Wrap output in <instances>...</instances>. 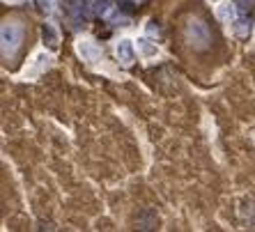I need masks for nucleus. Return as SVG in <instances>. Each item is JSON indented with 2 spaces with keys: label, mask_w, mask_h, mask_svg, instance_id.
<instances>
[{
  "label": "nucleus",
  "mask_w": 255,
  "mask_h": 232,
  "mask_svg": "<svg viewBox=\"0 0 255 232\" xmlns=\"http://www.w3.org/2000/svg\"><path fill=\"white\" fill-rule=\"evenodd\" d=\"M147 30L154 35V32H159V25H154V21H150V25H147Z\"/></svg>",
  "instance_id": "nucleus-14"
},
{
  "label": "nucleus",
  "mask_w": 255,
  "mask_h": 232,
  "mask_svg": "<svg viewBox=\"0 0 255 232\" xmlns=\"http://www.w3.org/2000/svg\"><path fill=\"white\" fill-rule=\"evenodd\" d=\"M234 14H237V12H234V5L232 2H228V0H223V2L216 7V16L223 23H234Z\"/></svg>",
  "instance_id": "nucleus-9"
},
{
  "label": "nucleus",
  "mask_w": 255,
  "mask_h": 232,
  "mask_svg": "<svg viewBox=\"0 0 255 232\" xmlns=\"http://www.w3.org/2000/svg\"><path fill=\"white\" fill-rule=\"evenodd\" d=\"M0 37H2V53H5V55L14 53L16 46L21 44V37H23L21 25H19V23H9L7 21L5 25H2V30H0Z\"/></svg>",
  "instance_id": "nucleus-2"
},
{
  "label": "nucleus",
  "mask_w": 255,
  "mask_h": 232,
  "mask_svg": "<svg viewBox=\"0 0 255 232\" xmlns=\"http://www.w3.org/2000/svg\"><path fill=\"white\" fill-rule=\"evenodd\" d=\"M186 39L193 48H205V46L209 44V28H207L203 21L191 19L186 25Z\"/></svg>",
  "instance_id": "nucleus-1"
},
{
  "label": "nucleus",
  "mask_w": 255,
  "mask_h": 232,
  "mask_svg": "<svg viewBox=\"0 0 255 232\" xmlns=\"http://www.w3.org/2000/svg\"><path fill=\"white\" fill-rule=\"evenodd\" d=\"M76 51H78V55H81L85 62H90V65H99V62L104 60V53H101V48H99L92 39L88 37H81L78 42H76Z\"/></svg>",
  "instance_id": "nucleus-3"
},
{
  "label": "nucleus",
  "mask_w": 255,
  "mask_h": 232,
  "mask_svg": "<svg viewBox=\"0 0 255 232\" xmlns=\"http://www.w3.org/2000/svg\"><path fill=\"white\" fill-rule=\"evenodd\" d=\"M67 9L71 14V19H74V25H85L88 16H90L88 0H67Z\"/></svg>",
  "instance_id": "nucleus-5"
},
{
  "label": "nucleus",
  "mask_w": 255,
  "mask_h": 232,
  "mask_svg": "<svg viewBox=\"0 0 255 232\" xmlns=\"http://www.w3.org/2000/svg\"><path fill=\"white\" fill-rule=\"evenodd\" d=\"M232 30H234V35H239V37H244L248 32V25H246V21L241 19V21H234L232 23Z\"/></svg>",
  "instance_id": "nucleus-12"
},
{
  "label": "nucleus",
  "mask_w": 255,
  "mask_h": 232,
  "mask_svg": "<svg viewBox=\"0 0 255 232\" xmlns=\"http://www.w3.org/2000/svg\"><path fill=\"white\" fill-rule=\"evenodd\" d=\"M51 65H53V58L46 51L35 53V58H32L30 67H25V71H23V78H25V81H32V78H37L39 74H44V71L51 67Z\"/></svg>",
  "instance_id": "nucleus-4"
},
{
  "label": "nucleus",
  "mask_w": 255,
  "mask_h": 232,
  "mask_svg": "<svg viewBox=\"0 0 255 232\" xmlns=\"http://www.w3.org/2000/svg\"><path fill=\"white\" fill-rule=\"evenodd\" d=\"M37 5L42 12H46V14H51L53 12V5H55V0H37Z\"/></svg>",
  "instance_id": "nucleus-13"
},
{
  "label": "nucleus",
  "mask_w": 255,
  "mask_h": 232,
  "mask_svg": "<svg viewBox=\"0 0 255 232\" xmlns=\"http://www.w3.org/2000/svg\"><path fill=\"white\" fill-rule=\"evenodd\" d=\"M42 39H44V44L48 48H58V44H60V32H58V28L53 23H44L42 25Z\"/></svg>",
  "instance_id": "nucleus-7"
},
{
  "label": "nucleus",
  "mask_w": 255,
  "mask_h": 232,
  "mask_svg": "<svg viewBox=\"0 0 255 232\" xmlns=\"http://www.w3.org/2000/svg\"><path fill=\"white\" fill-rule=\"evenodd\" d=\"M111 0H97V2H94V12H97L99 16H104V14H108V12H111Z\"/></svg>",
  "instance_id": "nucleus-11"
},
{
  "label": "nucleus",
  "mask_w": 255,
  "mask_h": 232,
  "mask_svg": "<svg viewBox=\"0 0 255 232\" xmlns=\"http://www.w3.org/2000/svg\"><path fill=\"white\" fill-rule=\"evenodd\" d=\"M138 51H140V55H143L145 60H152V58H157V55H159V46L152 44L150 39L140 37V39H138Z\"/></svg>",
  "instance_id": "nucleus-10"
},
{
  "label": "nucleus",
  "mask_w": 255,
  "mask_h": 232,
  "mask_svg": "<svg viewBox=\"0 0 255 232\" xmlns=\"http://www.w3.org/2000/svg\"><path fill=\"white\" fill-rule=\"evenodd\" d=\"M159 223V216L154 209H143L138 214V228L140 230H154Z\"/></svg>",
  "instance_id": "nucleus-8"
},
{
  "label": "nucleus",
  "mask_w": 255,
  "mask_h": 232,
  "mask_svg": "<svg viewBox=\"0 0 255 232\" xmlns=\"http://www.w3.org/2000/svg\"><path fill=\"white\" fill-rule=\"evenodd\" d=\"M115 55L122 65H131L136 60V48H134V42L131 39H120L117 46H115Z\"/></svg>",
  "instance_id": "nucleus-6"
}]
</instances>
